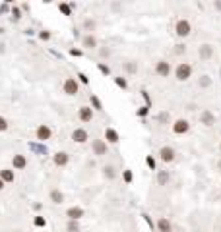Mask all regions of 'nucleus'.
Wrapping results in <instances>:
<instances>
[{"mask_svg":"<svg viewBox=\"0 0 221 232\" xmlns=\"http://www.w3.org/2000/svg\"><path fill=\"white\" fill-rule=\"evenodd\" d=\"M175 76H177V79H178V81H186L188 77L192 76V66H190L188 62L178 64L177 70H175Z\"/></svg>","mask_w":221,"mask_h":232,"instance_id":"obj_1","label":"nucleus"},{"mask_svg":"<svg viewBox=\"0 0 221 232\" xmlns=\"http://www.w3.org/2000/svg\"><path fill=\"white\" fill-rule=\"evenodd\" d=\"M175 31H177L178 37H188V35L192 33V25L188 19H178L177 25H175Z\"/></svg>","mask_w":221,"mask_h":232,"instance_id":"obj_2","label":"nucleus"},{"mask_svg":"<svg viewBox=\"0 0 221 232\" xmlns=\"http://www.w3.org/2000/svg\"><path fill=\"white\" fill-rule=\"evenodd\" d=\"M159 157H161L163 162H173L175 157H177V153H175L173 147H169V145H165V147H161V151H159Z\"/></svg>","mask_w":221,"mask_h":232,"instance_id":"obj_3","label":"nucleus"},{"mask_svg":"<svg viewBox=\"0 0 221 232\" xmlns=\"http://www.w3.org/2000/svg\"><path fill=\"white\" fill-rule=\"evenodd\" d=\"M188 130H190V124H188V120H184V118H181V120H177L173 124V132L178 133V136H181V133H186Z\"/></svg>","mask_w":221,"mask_h":232,"instance_id":"obj_4","label":"nucleus"},{"mask_svg":"<svg viewBox=\"0 0 221 232\" xmlns=\"http://www.w3.org/2000/svg\"><path fill=\"white\" fill-rule=\"evenodd\" d=\"M64 93H66V95H76L78 93V81L74 79V77H68V79L64 81Z\"/></svg>","mask_w":221,"mask_h":232,"instance_id":"obj_5","label":"nucleus"},{"mask_svg":"<svg viewBox=\"0 0 221 232\" xmlns=\"http://www.w3.org/2000/svg\"><path fill=\"white\" fill-rule=\"evenodd\" d=\"M155 72H157L161 77H167L171 74V66H169V62H165V60H159L157 62V66H155Z\"/></svg>","mask_w":221,"mask_h":232,"instance_id":"obj_6","label":"nucleus"},{"mask_svg":"<svg viewBox=\"0 0 221 232\" xmlns=\"http://www.w3.org/2000/svg\"><path fill=\"white\" fill-rule=\"evenodd\" d=\"M52 136V130L49 128V126H39L37 128V139H41V141H45V139H49V137Z\"/></svg>","mask_w":221,"mask_h":232,"instance_id":"obj_7","label":"nucleus"},{"mask_svg":"<svg viewBox=\"0 0 221 232\" xmlns=\"http://www.w3.org/2000/svg\"><path fill=\"white\" fill-rule=\"evenodd\" d=\"M211 56H214V47H211V44H202V47H200V58L210 60Z\"/></svg>","mask_w":221,"mask_h":232,"instance_id":"obj_8","label":"nucleus"},{"mask_svg":"<svg viewBox=\"0 0 221 232\" xmlns=\"http://www.w3.org/2000/svg\"><path fill=\"white\" fill-rule=\"evenodd\" d=\"M72 139H74V141H78V143H85V141H87V132H85V130H81V128L74 130Z\"/></svg>","mask_w":221,"mask_h":232,"instance_id":"obj_9","label":"nucleus"},{"mask_svg":"<svg viewBox=\"0 0 221 232\" xmlns=\"http://www.w3.org/2000/svg\"><path fill=\"white\" fill-rule=\"evenodd\" d=\"M93 151H95V155H105L107 153V143L103 139H95L93 141Z\"/></svg>","mask_w":221,"mask_h":232,"instance_id":"obj_10","label":"nucleus"},{"mask_svg":"<svg viewBox=\"0 0 221 232\" xmlns=\"http://www.w3.org/2000/svg\"><path fill=\"white\" fill-rule=\"evenodd\" d=\"M93 118V110L89 107H81L80 108V120L81 122H89Z\"/></svg>","mask_w":221,"mask_h":232,"instance_id":"obj_11","label":"nucleus"},{"mask_svg":"<svg viewBox=\"0 0 221 232\" xmlns=\"http://www.w3.org/2000/svg\"><path fill=\"white\" fill-rule=\"evenodd\" d=\"M66 215L72 219V221H76V219L84 217V209H80V207H70V209L66 211Z\"/></svg>","mask_w":221,"mask_h":232,"instance_id":"obj_12","label":"nucleus"},{"mask_svg":"<svg viewBox=\"0 0 221 232\" xmlns=\"http://www.w3.org/2000/svg\"><path fill=\"white\" fill-rule=\"evenodd\" d=\"M200 118H202V124H204V126H211V124L215 122V116L211 114L210 110H204V112H202V116H200Z\"/></svg>","mask_w":221,"mask_h":232,"instance_id":"obj_13","label":"nucleus"},{"mask_svg":"<svg viewBox=\"0 0 221 232\" xmlns=\"http://www.w3.org/2000/svg\"><path fill=\"white\" fill-rule=\"evenodd\" d=\"M25 157L23 155H14V159H12V165H14V168H23L25 166Z\"/></svg>","mask_w":221,"mask_h":232,"instance_id":"obj_14","label":"nucleus"},{"mask_svg":"<svg viewBox=\"0 0 221 232\" xmlns=\"http://www.w3.org/2000/svg\"><path fill=\"white\" fill-rule=\"evenodd\" d=\"M157 228L161 230V232H171V222H169V219L161 217V219L157 221Z\"/></svg>","mask_w":221,"mask_h":232,"instance_id":"obj_15","label":"nucleus"},{"mask_svg":"<svg viewBox=\"0 0 221 232\" xmlns=\"http://www.w3.org/2000/svg\"><path fill=\"white\" fill-rule=\"evenodd\" d=\"M0 178H2L4 182H14V170H10V168L0 170Z\"/></svg>","mask_w":221,"mask_h":232,"instance_id":"obj_16","label":"nucleus"},{"mask_svg":"<svg viewBox=\"0 0 221 232\" xmlns=\"http://www.w3.org/2000/svg\"><path fill=\"white\" fill-rule=\"evenodd\" d=\"M66 162H68V155H66V153H56V155H55V165L64 166Z\"/></svg>","mask_w":221,"mask_h":232,"instance_id":"obj_17","label":"nucleus"},{"mask_svg":"<svg viewBox=\"0 0 221 232\" xmlns=\"http://www.w3.org/2000/svg\"><path fill=\"white\" fill-rule=\"evenodd\" d=\"M105 137H107V141H110V143H116L118 141V133L114 132L113 128H109L107 132H105Z\"/></svg>","mask_w":221,"mask_h":232,"instance_id":"obj_18","label":"nucleus"},{"mask_svg":"<svg viewBox=\"0 0 221 232\" xmlns=\"http://www.w3.org/2000/svg\"><path fill=\"white\" fill-rule=\"evenodd\" d=\"M97 44V39L93 37V35H87V37H84V47H89V48H93Z\"/></svg>","mask_w":221,"mask_h":232,"instance_id":"obj_19","label":"nucleus"},{"mask_svg":"<svg viewBox=\"0 0 221 232\" xmlns=\"http://www.w3.org/2000/svg\"><path fill=\"white\" fill-rule=\"evenodd\" d=\"M51 199H52V201H55V203H62V199H64V195H62V193H60V192H58V190H52V192H51Z\"/></svg>","mask_w":221,"mask_h":232,"instance_id":"obj_20","label":"nucleus"},{"mask_svg":"<svg viewBox=\"0 0 221 232\" xmlns=\"http://www.w3.org/2000/svg\"><path fill=\"white\" fill-rule=\"evenodd\" d=\"M210 83H211L210 76H202V79H200V85H202V87H208Z\"/></svg>","mask_w":221,"mask_h":232,"instance_id":"obj_21","label":"nucleus"},{"mask_svg":"<svg viewBox=\"0 0 221 232\" xmlns=\"http://www.w3.org/2000/svg\"><path fill=\"white\" fill-rule=\"evenodd\" d=\"M113 170H114L113 166H105V174H107L109 178H113V176H114V172H113Z\"/></svg>","mask_w":221,"mask_h":232,"instance_id":"obj_22","label":"nucleus"},{"mask_svg":"<svg viewBox=\"0 0 221 232\" xmlns=\"http://www.w3.org/2000/svg\"><path fill=\"white\" fill-rule=\"evenodd\" d=\"M6 128H8V122L4 120L2 116H0V132H4V130H6Z\"/></svg>","mask_w":221,"mask_h":232,"instance_id":"obj_23","label":"nucleus"},{"mask_svg":"<svg viewBox=\"0 0 221 232\" xmlns=\"http://www.w3.org/2000/svg\"><path fill=\"white\" fill-rule=\"evenodd\" d=\"M60 10H62V12H64V14H66V16L70 14V6H66V4H60Z\"/></svg>","mask_w":221,"mask_h":232,"instance_id":"obj_24","label":"nucleus"},{"mask_svg":"<svg viewBox=\"0 0 221 232\" xmlns=\"http://www.w3.org/2000/svg\"><path fill=\"white\" fill-rule=\"evenodd\" d=\"M35 225H37V226H43V225H45V219L37 217V219H35Z\"/></svg>","mask_w":221,"mask_h":232,"instance_id":"obj_25","label":"nucleus"},{"mask_svg":"<svg viewBox=\"0 0 221 232\" xmlns=\"http://www.w3.org/2000/svg\"><path fill=\"white\" fill-rule=\"evenodd\" d=\"M124 180H126V182L132 180V172H128V170H126V172H124Z\"/></svg>","mask_w":221,"mask_h":232,"instance_id":"obj_26","label":"nucleus"},{"mask_svg":"<svg viewBox=\"0 0 221 232\" xmlns=\"http://www.w3.org/2000/svg\"><path fill=\"white\" fill-rule=\"evenodd\" d=\"M116 83H118V85H120V87H126V81H124V79H122V77H116Z\"/></svg>","mask_w":221,"mask_h":232,"instance_id":"obj_27","label":"nucleus"},{"mask_svg":"<svg viewBox=\"0 0 221 232\" xmlns=\"http://www.w3.org/2000/svg\"><path fill=\"white\" fill-rule=\"evenodd\" d=\"M175 52H178V54H181V52H184V44H177V48H175Z\"/></svg>","mask_w":221,"mask_h":232,"instance_id":"obj_28","label":"nucleus"},{"mask_svg":"<svg viewBox=\"0 0 221 232\" xmlns=\"http://www.w3.org/2000/svg\"><path fill=\"white\" fill-rule=\"evenodd\" d=\"M159 182H161V184H165V182H167V174H159Z\"/></svg>","mask_w":221,"mask_h":232,"instance_id":"obj_29","label":"nucleus"},{"mask_svg":"<svg viewBox=\"0 0 221 232\" xmlns=\"http://www.w3.org/2000/svg\"><path fill=\"white\" fill-rule=\"evenodd\" d=\"M68 230H70V232H78V226L76 225H70V226H68Z\"/></svg>","mask_w":221,"mask_h":232,"instance_id":"obj_30","label":"nucleus"},{"mask_svg":"<svg viewBox=\"0 0 221 232\" xmlns=\"http://www.w3.org/2000/svg\"><path fill=\"white\" fill-rule=\"evenodd\" d=\"M215 8H217V10H221V2H215Z\"/></svg>","mask_w":221,"mask_h":232,"instance_id":"obj_31","label":"nucleus"},{"mask_svg":"<svg viewBox=\"0 0 221 232\" xmlns=\"http://www.w3.org/2000/svg\"><path fill=\"white\" fill-rule=\"evenodd\" d=\"M4 188V180H2V178H0V190H2Z\"/></svg>","mask_w":221,"mask_h":232,"instance_id":"obj_32","label":"nucleus"},{"mask_svg":"<svg viewBox=\"0 0 221 232\" xmlns=\"http://www.w3.org/2000/svg\"><path fill=\"white\" fill-rule=\"evenodd\" d=\"M219 149H221V143H219Z\"/></svg>","mask_w":221,"mask_h":232,"instance_id":"obj_33","label":"nucleus"}]
</instances>
